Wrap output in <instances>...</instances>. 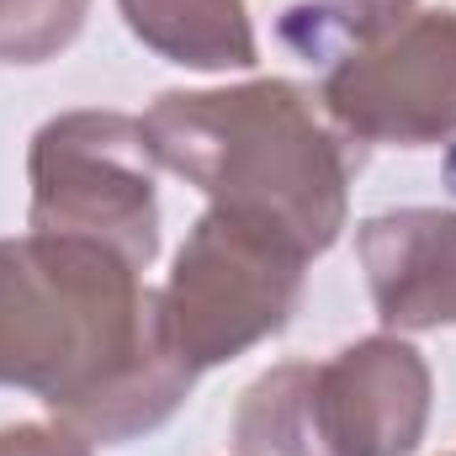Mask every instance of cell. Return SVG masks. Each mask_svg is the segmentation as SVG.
Masks as SVG:
<instances>
[{"instance_id":"6da1fadb","label":"cell","mask_w":456,"mask_h":456,"mask_svg":"<svg viewBox=\"0 0 456 456\" xmlns=\"http://www.w3.org/2000/svg\"><path fill=\"white\" fill-rule=\"evenodd\" d=\"M197 371L175 350L159 287L91 239H0V387L37 393L91 446L159 430Z\"/></svg>"},{"instance_id":"7a4b0ae2","label":"cell","mask_w":456,"mask_h":456,"mask_svg":"<svg viewBox=\"0 0 456 456\" xmlns=\"http://www.w3.org/2000/svg\"><path fill=\"white\" fill-rule=\"evenodd\" d=\"M143 122L159 170L255 213L324 255L350 213V138L330 127L292 80H244L228 91H165Z\"/></svg>"},{"instance_id":"3957f363","label":"cell","mask_w":456,"mask_h":456,"mask_svg":"<svg viewBox=\"0 0 456 456\" xmlns=\"http://www.w3.org/2000/svg\"><path fill=\"white\" fill-rule=\"evenodd\" d=\"M430 366L403 335H366L330 361H281L233 414V456H414L430 430Z\"/></svg>"},{"instance_id":"277c9868","label":"cell","mask_w":456,"mask_h":456,"mask_svg":"<svg viewBox=\"0 0 456 456\" xmlns=\"http://www.w3.org/2000/svg\"><path fill=\"white\" fill-rule=\"evenodd\" d=\"M308 249L287 228L255 213L208 208L181 255L170 281L159 287V314L186 366L202 377L260 340L281 335L303 303Z\"/></svg>"},{"instance_id":"5b68a950","label":"cell","mask_w":456,"mask_h":456,"mask_svg":"<svg viewBox=\"0 0 456 456\" xmlns=\"http://www.w3.org/2000/svg\"><path fill=\"white\" fill-rule=\"evenodd\" d=\"M143 122L127 112H64L32 133V233L91 239L149 271L159 255V191Z\"/></svg>"},{"instance_id":"8992f818","label":"cell","mask_w":456,"mask_h":456,"mask_svg":"<svg viewBox=\"0 0 456 456\" xmlns=\"http://www.w3.org/2000/svg\"><path fill=\"white\" fill-rule=\"evenodd\" d=\"M319 107L355 143L430 149L456 138V11H414L355 43L324 75Z\"/></svg>"},{"instance_id":"52a82bcc","label":"cell","mask_w":456,"mask_h":456,"mask_svg":"<svg viewBox=\"0 0 456 456\" xmlns=\"http://www.w3.org/2000/svg\"><path fill=\"white\" fill-rule=\"evenodd\" d=\"M371 308L393 335L456 330V208L377 213L355 233Z\"/></svg>"},{"instance_id":"ba28073f","label":"cell","mask_w":456,"mask_h":456,"mask_svg":"<svg viewBox=\"0 0 456 456\" xmlns=\"http://www.w3.org/2000/svg\"><path fill=\"white\" fill-rule=\"evenodd\" d=\"M127 32L159 59L202 75L255 69L260 43L244 0H117Z\"/></svg>"},{"instance_id":"9c48e42d","label":"cell","mask_w":456,"mask_h":456,"mask_svg":"<svg viewBox=\"0 0 456 456\" xmlns=\"http://www.w3.org/2000/svg\"><path fill=\"white\" fill-rule=\"evenodd\" d=\"M91 16V0H0V64L59 59Z\"/></svg>"},{"instance_id":"30bf717a","label":"cell","mask_w":456,"mask_h":456,"mask_svg":"<svg viewBox=\"0 0 456 456\" xmlns=\"http://www.w3.org/2000/svg\"><path fill=\"white\" fill-rule=\"evenodd\" d=\"M0 456H91V441L69 425H5Z\"/></svg>"},{"instance_id":"8fae6325","label":"cell","mask_w":456,"mask_h":456,"mask_svg":"<svg viewBox=\"0 0 456 456\" xmlns=\"http://www.w3.org/2000/svg\"><path fill=\"white\" fill-rule=\"evenodd\" d=\"M330 16L355 43H371V37L393 32L403 16H414V0H330Z\"/></svg>"},{"instance_id":"7c38bea8","label":"cell","mask_w":456,"mask_h":456,"mask_svg":"<svg viewBox=\"0 0 456 456\" xmlns=\"http://www.w3.org/2000/svg\"><path fill=\"white\" fill-rule=\"evenodd\" d=\"M452 456H456V452H452Z\"/></svg>"}]
</instances>
